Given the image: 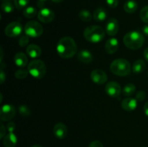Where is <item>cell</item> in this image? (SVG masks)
I'll use <instances>...</instances> for the list:
<instances>
[{
  "label": "cell",
  "instance_id": "37",
  "mask_svg": "<svg viewBox=\"0 0 148 147\" xmlns=\"http://www.w3.org/2000/svg\"><path fill=\"white\" fill-rule=\"evenodd\" d=\"M5 74H4V72L3 71V69H1V74H0V82L1 84H2L4 82V81L5 80Z\"/></svg>",
  "mask_w": 148,
  "mask_h": 147
},
{
  "label": "cell",
  "instance_id": "21",
  "mask_svg": "<svg viewBox=\"0 0 148 147\" xmlns=\"http://www.w3.org/2000/svg\"><path fill=\"white\" fill-rule=\"evenodd\" d=\"M137 7H138V4H137V1L134 0H129V1H126L124 5V11L130 14L135 12L136 10H137Z\"/></svg>",
  "mask_w": 148,
  "mask_h": 147
},
{
  "label": "cell",
  "instance_id": "12",
  "mask_svg": "<svg viewBox=\"0 0 148 147\" xmlns=\"http://www.w3.org/2000/svg\"><path fill=\"white\" fill-rule=\"evenodd\" d=\"M119 22L116 19L111 18L108 20L106 26V32L108 35L114 36L117 34L119 31Z\"/></svg>",
  "mask_w": 148,
  "mask_h": 147
},
{
  "label": "cell",
  "instance_id": "14",
  "mask_svg": "<svg viewBox=\"0 0 148 147\" xmlns=\"http://www.w3.org/2000/svg\"><path fill=\"white\" fill-rule=\"evenodd\" d=\"M119 43L116 38L112 37V38L108 39L105 45L106 51L109 54H113V53H116L119 48Z\"/></svg>",
  "mask_w": 148,
  "mask_h": 147
},
{
  "label": "cell",
  "instance_id": "27",
  "mask_svg": "<svg viewBox=\"0 0 148 147\" xmlns=\"http://www.w3.org/2000/svg\"><path fill=\"white\" fill-rule=\"evenodd\" d=\"M28 70L25 69V68H20L18 70H17L14 74V76L16 78L19 79H23L26 78V76H27V74H28Z\"/></svg>",
  "mask_w": 148,
  "mask_h": 147
},
{
  "label": "cell",
  "instance_id": "18",
  "mask_svg": "<svg viewBox=\"0 0 148 147\" xmlns=\"http://www.w3.org/2000/svg\"><path fill=\"white\" fill-rule=\"evenodd\" d=\"M77 58L79 61L85 63H89L93 60L92 54L88 50H82L78 53Z\"/></svg>",
  "mask_w": 148,
  "mask_h": 147
},
{
  "label": "cell",
  "instance_id": "42",
  "mask_svg": "<svg viewBox=\"0 0 148 147\" xmlns=\"http://www.w3.org/2000/svg\"><path fill=\"white\" fill-rule=\"evenodd\" d=\"M31 147H43L42 146H40V145H33Z\"/></svg>",
  "mask_w": 148,
  "mask_h": 147
},
{
  "label": "cell",
  "instance_id": "39",
  "mask_svg": "<svg viewBox=\"0 0 148 147\" xmlns=\"http://www.w3.org/2000/svg\"><path fill=\"white\" fill-rule=\"evenodd\" d=\"M144 112L145 115L148 116V102H146L144 105Z\"/></svg>",
  "mask_w": 148,
  "mask_h": 147
},
{
  "label": "cell",
  "instance_id": "40",
  "mask_svg": "<svg viewBox=\"0 0 148 147\" xmlns=\"http://www.w3.org/2000/svg\"><path fill=\"white\" fill-rule=\"evenodd\" d=\"M143 55H144V57H145V60L148 62V47L144 50Z\"/></svg>",
  "mask_w": 148,
  "mask_h": 147
},
{
  "label": "cell",
  "instance_id": "43",
  "mask_svg": "<svg viewBox=\"0 0 148 147\" xmlns=\"http://www.w3.org/2000/svg\"><path fill=\"white\" fill-rule=\"evenodd\" d=\"M46 0H38V1H41V2H44Z\"/></svg>",
  "mask_w": 148,
  "mask_h": 147
},
{
  "label": "cell",
  "instance_id": "44",
  "mask_svg": "<svg viewBox=\"0 0 148 147\" xmlns=\"http://www.w3.org/2000/svg\"><path fill=\"white\" fill-rule=\"evenodd\" d=\"M143 147H146V146H143Z\"/></svg>",
  "mask_w": 148,
  "mask_h": 147
},
{
  "label": "cell",
  "instance_id": "5",
  "mask_svg": "<svg viewBox=\"0 0 148 147\" xmlns=\"http://www.w3.org/2000/svg\"><path fill=\"white\" fill-rule=\"evenodd\" d=\"M29 74L36 79H42L46 74V66L41 60H33L27 67Z\"/></svg>",
  "mask_w": 148,
  "mask_h": 147
},
{
  "label": "cell",
  "instance_id": "3",
  "mask_svg": "<svg viewBox=\"0 0 148 147\" xmlns=\"http://www.w3.org/2000/svg\"><path fill=\"white\" fill-rule=\"evenodd\" d=\"M131 65L124 59L114 60L110 65V70L114 74L119 76H125L131 73Z\"/></svg>",
  "mask_w": 148,
  "mask_h": 147
},
{
  "label": "cell",
  "instance_id": "11",
  "mask_svg": "<svg viewBox=\"0 0 148 147\" xmlns=\"http://www.w3.org/2000/svg\"><path fill=\"white\" fill-rule=\"evenodd\" d=\"M90 78L94 83L97 84H103L107 81V75L106 72L101 69H95L90 74Z\"/></svg>",
  "mask_w": 148,
  "mask_h": 147
},
{
  "label": "cell",
  "instance_id": "28",
  "mask_svg": "<svg viewBox=\"0 0 148 147\" xmlns=\"http://www.w3.org/2000/svg\"><path fill=\"white\" fill-rule=\"evenodd\" d=\"M30 0H14V6L18 10H23L28 4Z\"/></svg>",
  "mask_w": 148,
  "mask_h": 147
},
{
  "label": "cell",
  "instance_id": "17",
  "mask_svg": "<svg viewBox=\"0 0 148 147\" xmlns=\"http://www.w3.org/2000/svg\"><path fill=\"white\" fill-rule=\"evenodd\" d=\"M17 138L14 133H9L4 136L3 144L4 147H14L17 144Z\"/></svg>",
  "mask_w": 148,
  "mask_h": 147
},
{
  "label": "cell",
  "instance_id": "31",
  "mask_svg": "<svg viewBox=\"0 0 148 147\" xmlns=\"http://www.w3.org/2000/svg\"><path fill=\"white\" fill-rule=\"evenodd\" d=\"M29 43V37L28 36L26 35L22 36L21 37L19 40V45H20V47H25V46H27Z\"/></svg>",
  "mask_w": 148,
  "mask_h": 147
},
{
  "label": "cell",
  "instance_id": "36",
  "mask_svg": "<svg viewBox=\"0 0 148 147\" xmlns=\"http://www.w3.org/2000/svg\"><path fill=\"white\" fill-rule=\"evenodd\" d=\"M5 135H6V128H4V125L1 124V129H0V138H4Z\"/></svg>",
  "mask_w": 148,
  "mask_h": 147
},
{
  "label": "cell",
  "instance_id": "20",
  "mask_svg": "<svg viewBox=\"0 0 148 147\" xmlns=\"http://www.w3.org/2000/svg\"><path fill=\"white\" fill-rule=\"evenodd\" d=\"M107 12L103 7H98L94 11L93 18L97 22H103L106 19Z\"/></svg>",
  "mask_w": 148,
  "mask_h": 147
},
{
  "label": "cell",
  "instance_id": "15",
  "mask_svg": "<svg viewBox=\"0 0 148 147\" xmlns=\"http://www.w3.org/2000/svg\"><path fill=\"white\" fill-rule=\"evenodd\" d=\"M137 107V100L132 97H127L121 102V108L127 111H132Z\"/></svg>",
  "mask_w": 148,
  "mask_h": 147
},
{
  "label": "cell",
  "instance_id": "4",
  "mask_svg": "<svg viewBox=\"0 0 148 147\" xmlns=\"http://www.w3.org/2000/svg\"><path fill=\"white\" fill-rule=\"evenodd\" d=\"M84 37L90 43H99L105 37V32L101 27L98 25L88 26L84 30Z\"/></svg>",
  "mask_w": 148,
  "mask_h": 147
},
{
  "label": "cell",
  "instance_id": "7",
  "mask_svg": "<svg viewBox=\"0 0 148 147\" xmlns=\"http://www.w3.org/2000/svg\"><path fill=\"white\" fill-rule=\"evenodd\" d=\"M23 31V26L19 22H12L10 23L4 29V33L8 37H17Z\"/></svg>",
  "mask_w": 148,
  "mask_h": 147
},
{
  "label": "cell",
  "instance_id": "9",
  "mask_svg": "<svg viewBox=\"0 0 148 147\" xmlns=\"http://www.w3.org/2000/svg\"><path fill=\"white\" fill-rule=\"evenodd\" d=\"M106 92L111 97H118L121 92V86L116 82H110L106 85Z\"/></svg>",
  "mask_w": 148,
  "mask_h": 147
},
{
  "label": "cell",
  "instance_id": "24",
  "mask_svg": "<svg viewBox=\"0 0 148 147\" xmlns=\"http://www.w3.org/2000/svg\"><path fill=\"white\" fill-rule=\"evenodd\" d=\"M37 14L36 9L33 7H27L23 10V15L26 18H33Z\"/></svg>",
  "mask_w": 148,
  "mask_h": 147
},
{
  "label": "cell",
  "instance_id": "13",
  "mask_svg": "<svg viewBox=\"0 0 148 147\" xmlns=\"http://www.w3.org/2000/svg\"><path fill=\"white\" fill-rule=\"evenodd\" d=\"M53 134L55 136L59 139H63L67 135V128L65 124L62 122H58L53 127Z\"/></svg>",
  "mask_w": 148,
  "mask_h": 147
},
{
  "label": "cell",
  "instance_id": "23",
  "mask_svg": "<svg viewBox=\"0 0 148 147\" xmlns=\"http://www.w3.org/2000/svg\"><path fill=\"white\" fill-rule=\"evenodd\" d=\"M1 10L5 13H11L14 11V6L12 4L10 0H2Z\"/></svg>",
  "mask_w": 148,
  "mask_h": 147
},
{
  "label": "cell",
  "instance_id": "8",
  "mask_svg": "<svg viewBox=\"0 0 148 147\" xmlns=\"http://www.w3.org/2000/svg\"><path fill=\"white\" fill-rule=\"evenodd\" d=\"M16 114V110L11 105H4L1 107L0 118L2 121H8L12 119Z\"/></svg>",
  "mask_w": 148,
  "mask_h": 147
},
{
  "label": "cell",
  "instance_id": "19",
  "mask_svg": "<svg viewBox=\"0 0 148 147\" xmlns=\"http://www.w3.org/2000/svg\"><path fill=\"white\" fill-rule=\"evenodd\" d=\"M14 61L16 66L20 68H24L27 64V58L23 53H17L14 55Z\"/></svg>",
  "mask_w": 148,
  "mask_h": 147
},
{
  "label": "cell",
  "instance_id": "10",
  "mask_svg": "<svg viewBox=\"0 0 148 147\" xmlns=\"http://www.w3.org/2000/svg\"><path fill=\"white\" fill-rule=\"evenodd\" d=\"M54 12L49 8H42L38 13V18L43 23H49L54 19Z\"/></svg>",
  "mask_w": 148,
  "mask_h": 147
},
{
  "label": "cell",
  "instance_id": "16",
  "mask_svg": "<svg viewBox=\"0 0 148 147\" xmlns=\"http://www.w3.org/2000/svg\"><path fill=\"white\" fill-rule=\"evenodd\" d=\"M26 53L30 58L36 59L41 55V48L36 44H30L26 48Z\"/></svg>",
  "mask_w": 148,
  "mask_h": 147
},
{
  "label": "cell",
  "instance_id": "29",
  "mask_svg": "<svg viewBox=\"0 0 148 147\" xmlns=\"http://www.w3.org/2000/svg\"><path fill=\"white\" fill-rule=\"evenodd\" d=\"M140 18L144 22L148 23V6L143 7L140 11Z\"/></svg>",
  "mask_w": 148,
  "mask_h": 147
},
{
  "label": "cell",
  "instance_id": "32",
  "mask_svg": "<svg viewBox=\"0 0 148 147\" xmlns=\"http://www.w3.org/2000/svg\"><path fill=\"white\" fill-rule=\"evenodd\" d=\"M145 92L144 91L141 90L137 93V95H136V99H137V100L143 101L145 98Z\"/></svg>",
  "mask_w": 148,
  "mask_h": 147
},
{
  "label": "cell",
  "instance_id": "25",
  "mask_svg": "<svg viewBox=\"0 0 148 147\" xmlns=\"http://www.w3.org/2000/svg\"><path fill=\"white\" fill-rule=\"evenodd\" d=\"M136 90V87L133 84H127L123 89V95L124 96L130 97L134 93Z\"/></svg>",
  "mask_w": 148,
  "mask_h": 147
},
{
  "label": "cell",
  "instance_id": "6",
  "mask_svg": "<svg viewBox=\"0 0 148 147\" xmlns=\"http://www.w3.org/2000/svg\"><path fill=\"white\" fill-rule=\"evenodd\" d=\"M24 31L27 36L31 37H37L43 34V26L37 21H29L26 23Z\"/></svg>",
  "mask_w": 148,
  "mask_h": 147
},
{
  "label": "cell",
  "instance_id": "30",
  "mask_svg": "<svg viewBox=\"0 0 148 147\" xmlns=\"http://www.w3.org/2000/svg\"><path fill=\"white\" fill-rule=\"evenodd\" d=\"M19 112H20V114L22 116L27 117L30 114V110L25 105H21L19 108Z\"/></svg>",
  "mask_w": 148,
  "mask_h": 147
},
{
  "label": "cell",
  "instance_id": "34",
  "mask_svg": "<svg viewBox=\"0 0 148 147\" xmlns=\"http://www.w3.org/2000/svg\"><path fill=\"white\" fill-rule=\"evenodd\" d=\"M16 125L14 122H10L7 125V129L9 131V133H14V131L15 130Z\"/></svg>",
  "mask_w": 148,
  "mask_h": 147
},
{
  "label": "cell",
  "instance_id": "41",
  "mask_svg": "<svg viewBox=\"0 0 148 147\" xmlns=\"http://www.w3.org/2000/svg\"><path fill=\"white\" fill-rule=\"evenodd\" d=\"M52 1H53V2H56V3H60L62 2V1H63L64 0H51Z\"/></svg>",
  "mask_w": 148,
  "mask_h": 147
},
{
  "label": "cell",
  "instance_id": "35",
  "mask_svg": "<svg viewBox=\"0 0 148 147\" xmlns=\"http://www.w3.org/2000/svg\"><path fill=\"white\" fill-rule=\"evenodd\" d=\"M89 147H103V146L99 141H93L90 144Z\"/></svg>",
  "mask_w": 148,
  "mask_h": 147
},
{
  "label": "cell",
  "instance_id": "38",
  "mask_svg": "<svg viewBox=\"0 0 148 147\" xmlns=\"http://www.w3.org/2000/svg\"><path fill=\"white\" fill-rule=\"evenodd\" d=\"M143 32L145 35L148 36V24L147 25L144 26V27H143Z\"/></svg>",
  "mask_w": 148,
  "mask_h": 147
},
{
  "label": "cell",
  "instance_id": "22",
  "mask_svg": "<svg viewBox=\"0 0 148 147\" xmlns=\"http://www.w3.org/2000/svg\"><path fill=\"white\" fill-rule=\"evenodd\" d=\"M145 69V63L142 59L135 61L133 63L132 70L134 74H140Z\"/></svg>",
  "mask_w": 148,
  "mask_h": 147
},
{
  "label": "cell",
  "instance_id": "33",
  "mask_svg": "<svg viewBox=\"0 0 148 147\" xmlns=\"http://www.w3.org/2000/svg\"><path fill=\"white\" fill-rule=\"evenodd\" d=\"M106 3L111 8H116L118 6V0H106Z\"/></svg>",
  "mask_w": 148,
  "mask_h": 147
},
{
  "label": "cell",
  "instance_id": "1",
  "mask_svg": "<svg viewBox=\"0 0 148 147\" xmlns=\"http://www.w3.org/2000/svg\"><path fill=\"white\" fill-rule=\"evenodd\" d=\"M56 50L61 58L69 59L77 53V47L74 39L71 37H64L59 40Z\"/></svg>",
  "mask_w": 148,
  "mask_h": 147
},
{
  "label": "cell",
  "instance_id": "26",
  "mask_svg": "<svg viewBox=\"0 0 148 147\" xmlns=\"http://www.w3.org/2000/svg\"><path fill=\"white\" fill-rule=\"evenodd\" d=\"M79 17L84 22H89L92 19V14L88 10H82L79 12Z\"/></svg>",
  "mask_w": 148,
  "mask_h": 147
},
{
  "label": "cell",
  "instance_id": "2",
  "mask_svg": "<svg viewBox=\"0 0 148 147\" xmlns=\"http://www.w3.org/2000/svg\"><path fill=\"white\" fill-rule=\"evenodd\" d=\"M145 37L142 33L137 31L129 32L124 35V43L128 48L137 50L143 46Z\"/></svg>",
  "mask_w": 148,
  "mask_h": 147
}]
</instances>
